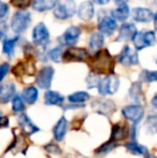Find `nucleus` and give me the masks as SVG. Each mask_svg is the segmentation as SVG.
Returning a JSON list of instances; mask_svg holds the SVG:
<instances>
[{"instance_id": "obj_37", "label": "nucleus", "mask_w": 157, "mask_h": 158, "mask_svg": "<svg viewBox=\"0 0 157 158\" xmlns=\"http://www.w3.org/2000/svg\"><path fill=\"white\" fill-rule=\"evenodd\" d=\"M44 150L46 151L48 153L53 155H60L61 154V148H59L57 144L55 143H48L44 146Z\"/></svg>"}, {"instance_id": "obj_34", "label": "nucleus", "mask_w": 157, "mask_h": 158, "mask_svg": "<svg viewBox=\"0 0 157 158\" xmlns=\"http://www.w3.org/2000/svg\"><path fill=\"white\" fill-rule=\"evenodd\" d=\"M145 127L152 135H157V115H150L145 121Z\"/></svg>"}, {"instance_id": "obj_24", "label": "nucleus", "mask_w": 157, "mask_h": 158, "mask_svg": "<svg viewBox=\"0 0 157 158\" xmlns=\"http://www.w3.org/2000/svg\"><path fill=\"white\" fill-rule=\"evenodd\" d=\"M58 0H35L32 1V9L37 12H46L56 6Z\"/></svg>"}, {"instance_id": "obj_15", "label": "nucleus", "mask_w": 157, "mask_h": 158, "mask_svg": "<svg viewBox=\"0 0 157 158\" xmlns=\"http://www.w3.org/2000/svg\"><path fill=\"white\" fill-rule=\"evenodd\" d=\"M76 14H78L79 19L84 22L90 21L95 15V8L93 1L86 0L83 1L76 9Z\"/></svg>"}, {"instance_id": "obj_30", "label": "nucleus", "mask_w": 157, "mask_h": 158, "mask_svg": "<svg viewBox=\"0 0 157 158\" xmlns=\"http://www.w3.org/2000/svg\"><path fill=\"white\" fill-rule=\"evenodd\" d=\"M90 99V95L86 92H76L68 96V100L70 103H85Z\"/></svg>"}, {"instance_id": "obj_21", "label": "nucleus", "mask_w": 157, "mask_h": 158, "mask_svg": "<svg viewBox=\"0 0 157 158\" xmlns=\"http://www.w3.org/2000/svg\"><path fill=\"white\" fill-rule=\"evenodd\" d=\"M103 44H105V35H102L100 31L93 32L88 40V48H89L90 52L93 54L98 52L103 48Z\"/></svg>"}, {"instance_id": "obj_35", "label": "nucleus", "mask_w": 157, "mask_h": 158, "mask_svg": "<svg viewBox=\"0 0 157 158\" xmlns=\"http://www.w3.org/2000/svg\"><path fill=\"white\" fill-rule=\"evenodd\" d=\"M141 81L147 82V83H152V82H157V71H150V70H142L140 73Z\"/></svg>"}, {"instance_id": "obj_33", "label": "nucleus", "mask_w": 157, "mask_h": 158, "mask_svg": "<svg viewBox=\"0 0 157 158\" xmlns=\"http://www.w3.org/2000/svg\"><path fill=\"white\" fill-rule=\"evenodd\" d=\"M63 53H64L63 48L60 46H57V48H54L51 51H48V55L51 60H53L54 63L59 64L60 61H63Z\"/></svg>"}, {"instance_id": "obj_6", "label": "nucleus", "mask_w": 157, "mask_h": 158, "mask_svg": "<svg viewBox=\"0 0 157 158\" xmlns=\"http://www.w3.org/2000/svg\"><path fill=\"white\" fill-rule=\"evenodd\" d=\"M89 58V53L83 48L70 46L63 53V61L65 63H82Z\"/></svg>"}, {"instance_id": "obj_42", "label": "nucleus", "mask_w": 157, "mask_h": 158, "mask_svg": "<svg viewBox=\"0 0 157 158\" xmlns=\"http://www.w3.org/2000/svg\"><path fill=\"white\" fill-rule=\"evenodd\" d=\"M9 126V118L6 116H0V128Z\"/></svg>"}, {"instance_id": "obj_18", "label": "nucleus", "mask_w": 157, "mask_h": 158, "mask_svg": "<svg viewBox=\"0 0 157 158\" xmlns=\"http://www.w3.org/2000/svg\"><path fill=\"white\" fill-rule=\"evenodd\" d=\"M17 122H19V127H21V129L26 135H31L40 130L39 127L32 123V121L29 118V116L27 114H24V113L21 114L19 116Z\"/></svg>"}, {"instance_id": "obj_22", "label": "nucleus", "mask_w": 157, "mask_h": 158, "mask_svg": "<svg viewBox=\"0 0 157 158\" xmlns=\"http://www.w3.org/2000/svg\"><path fill=\"white\" fill-rule=\"evenodd\" d=\"M68 130V122L66 117H60L55 126L53 127V135L56 141H63Z\"/></svg>"}, {"instance_id": "obj_25", "label": "nucleus", "mask_w": 157, "mask_h": 158, "mask_svg": "<svg viewBox=\"0 0 157 158\" xmlns=\"http://www.w3.org/2000/svg\"><path fill=\"white\" fill-rule=\"evenodd\" d=\"M130 15V9L127 4L118 6V8L111 11V16L116 22H125Z\"/></svg>"}, {"instance_id": "obj_28", "label": "nucleus", "mask_w": 157, "mask_h": 158, "mask_svg": "<svg viewBox=\"0 0 157 158\" xmlns=\"http://www.w3.org/2000/svg\"><path fill=\"white\" fill-rule=\"evenodd\" d=\"M125 148L128 150V152H130L134 155H139V156H144V155L147 154V148H145L142 144L137 143L134 140L130 142H127L125 143Z\"/></svg>"}, {"instance_id": "obj_3", "label": "nucleus", "mask_w": 157, "mask_h": 158, "mask_svg": "<svg viewBox=\"0 0 157 158\" xmlns=\"http://www.w3.org/2000/svg\"><path fill=\"white\" fill-rule=\"evenodd\" d=\"M30 23H31V15L28 11H17L11 19L10 27L13 32L22 33L29 27Z\"/></svg>"}, {"instance_id": "obj_13", "label": "nucleus", "mask_w": 157, "mask_h": 158, "mask_svg": "<svg viewBox=\"0 0 157 158\" xmlns=\"http://www.w3.org/2000/svg\"><path fill=\"white\" fill-rule=\"evenodd\" d=\"M81 35V28L78 26H70L59 38L60 44L66 46H73L79 41Z\"/></svg>"}, {"instance_id": "obj_7", "label": "nucleus", "mask_w": 157, "mask_h": 158, "mask_svg": "<svg viewBox=\"0 0 157 158\" xmlns=\"http://www.w3.org/2000/svg\"><path fill=\"white\" fill-rule=\"evenodd\" d=\"M122 114L132 124H138L144 116V109L141 104H129L122 109Z\"/></svg>"}, {"instance_id": "obj_48", "label": "nucleus", "mask_w": 157, "mask_h": 158, "mask_svg": "<svg viewBox=\"0 0 157 158\" xmlns=\"http://www.w3.org/2000/svg\"><path fill=\"white\" fill-rule=\"evenodd\" d=\"M156 64H157V60H156Z\"/></svg>"}, {"instance_id": "obj_17", "label": "nucleus", "mask_w": 157, "mask_h": 158, "mask_svg": "<svg viewBox=\"0 0 157 158\" xmlns=\"http://www.w3.org/2000/svg\"><path fill=\"white\" fill-rule=\"evenodd\" d=\"M130 14H131L134 21L138 22V23H150L151 21H153L154 16L152 10L147 8H141V6L132 9Z\"/></svg>"}, {"instance_id": "obj_19", "label": "nucleus", "mask_w": 157, "mask_h": 158, "mask_svg": "<svg viewBox=\"0 0 157 158\" xmlns=\"http://www.w3.org/2000/svg\"><path fill=\"white\" fill-rule=\"evenodd\" d=\"M16 94V86L12 82H6L0 86V103L6 104Z\"/></svg>"}, {"instance_id": "obj_45", "label": "nucleus", "mask_w": 157, "mask_h": 158, "mask_svg": "<svg viewBox=\"0 0 157 158\" xmlns=\"http://www.w3.org/2000/svg\"><path fill=\"white\" fill-rule=\"evenodd\" d=\"M152 106H154V108L157 110V94H155V96H154L153 98H152V101H151Z\"/></svg>"}, {"instance_id": "obj_39", "label": "nucleus", "mask_w": 157, "mask_h": 158, "mask_svg": "<svg viewBox=\"0 0 157 158\" xmlns=\"http://www.w3.org/2000/svg\"><path fill=\"white\" fill-rule=\"evenodd\" d=\"M9 70H10V64L8 63H3L0 64V82L6 77V75L8 74Z\"/></svg>"}, {"instance_id": "obj_43", "label": "nucleus", "mask_w": 157, "mask_h": 158, "mask_svg": "<svg viewBox=\"0 0 157 158\" xmlns=\"http://www.w3.org/2000/svg\"><path fill=\"white\" fill-rule=\"evenodd\" d=\"M93 2H95L96 4H99V6H105V4H108L110 2V0H92Z\"/></svg>"}, {"instance_id": "obj_26", "label": "nucleus", "mask_w": 157, "mask_h": 158, "mask_svg": "<svg viewBox=\"0 0 157 158\" xmlns=\"http://www.w3.org/2000/svg\"><path fill=\"white\" fill-rule=\"evenodd\" d=\"M38 97H39L38 88L35 87V86H28V87L24 88L23 93H22V98L28 104L36 103L37 100H38Z\"/></svg>"}, {"instance_id": "obj_9", "label": "nucleus", "mask_w": 157, "mask_h": 158, "mask_svg": "<svg viewBox=\"0 0 157 158\" xmlns=\"http://www.w3.org/2000/svg\"><path fill=\"white\" fill-rule=\"evenodd\" d=\"M55 74V70L53 67L51 66H45L41 69L38 72L36 79V83L42 89H48L52 85L53 77Z\"/></svg>"}, {"instance_id": "obj_27", "label": "nucleus", "mask_w": 157, "mask_h": 158, "mask_svg": "<svg viewBox=\"0 0 157 158\" xmlns=\"http://www.w3.org/2000/svg\"><path fill=\"white\" fill-rule=\"evenodd\" d=\"M129 97L130 99L134 100L136 103H141V102L144 100L142 93V85H141L140 82H134L132 83L131 87L129 89Z\"/></svg>"}, {"instance_id": "obj_41", "label": "nucleus", "mask_w": 157, "mask_h": 158, "mask_svg": "<svg viewBox=\"0 0 157 158\" xmlns=\"http://www.w3.org/2000/svg\"><path fill=\"white\" fill-rule=\"evenodd\" d=\"M6 31H8V25H6V23H4V22H1V23H0V40L6 35Z\"/></svg>"}, {"instance_id": "obj_12", "label": "nucleus", "mask_w": 157, "mask_h": 158, "mask_svg": "<svg viewBox=\"0 0 157 158\" xmlns=\"http://www.w3.org/2000/svg\"><path fill=\"white\" fill-rule=\"evenodd\" d=\"M98 29L102 35H112L115 30L118 29V22L111 16V15H103L99 16L98 19Z\"/></svg>"}, {"instance_id": "obj_23", "label": "nucleus", "mask_w": 157, "mask_h": 158, "mask_svg": "<svg viewBox=\"0 0 157 158\" xmlns=\"http://www.w3.org/2000/svg\"><path fill=\"white\" fill-rule=\"evenodd\" d=\"M65 101V97L55 90H46L44 94V103L48 106H61Z\"/></svg>"}, {"instance_id": "obj_10", "label": "nucleus", "mask_w": 157, "mask_h": 158, "mask_svg": "<svg viewBox=\"0 0 157 158\" xmlns=\"http://www.w3.org/2000/svg\"><path fill=\"white\" fill-rule=\"evenodd\" d=\"M118 61L125 67L137 66L139 64V56L138 53L130 48L128 45H125L122 50V52L118 56Z\"/></svg>"}, {"instance_id": "obj_5", "label": "nucleus", "mask_w": 157, "mask_h": 158, "mask_svg": "<svg viewBox=\"0 0 157 158\" xmlns=\"http://www.w3.org/2000/svg\"><path fill=\"white\" fill-rule=\"evenodd\" d=\"M137 51H141L149 46H153L156 43V35L152 30L147 31H137L134 39L131 40Z\"/></svg>"}, {"instance_id": "obj_29", "label": "nucleus", "mask_w": 157, "mask_h": 158, "mask_svg": "<svg viewBox=\"0 0 157 158\" xmlns=\"http://www.w3.org/2000/svg\"><path fill=\"white\" fill-rule=\"evenodd\" d=\"M19 41V35L14 38H8L3 41V44H2V51L3 53L6 55L8 57H12L13 53H14V48L15 45H16V42Z\"/></svg>"}, {"instance_id": "obj_31", "label": "nucleus", "mask_w": 157, "mask_h": 158, "mask_svg": "<svg viewBox=\"0 0 157 158\" xmlns=\"http://www.w3.org/2000/svg\"><path fill=\"white\" fill-rule=\"evenodd\" d=\"M118 146V143H115V142L109 140L108 142H105V143H103L102 145L99 146L98 148H96V150H95V154H96V155L109 154L110 152H112L113 150H115Z\"/></svg>"}, {"instance_id": "obj_46", "label": "nucleus", "mask_w": 157, "mask_h": 158, "mask_svg": "<svg viewBox=\"0 0 157 158\" xmlns=\"http://www.w3.org/2000/svg\"><path fill=\"white\" fill-rule=\"evenodd\" d=\"M153 22H154V27H155V29L157 30V12L153 16Z\"/></svg>"}, {"instance_id": "obj_8", "label": "nucleus", "mask_w": 157, "mask_h": 158, "mask_svg": "<svg viewBox=\"0 0 157 158\" xmlns=\"http://www.w3.org/2000/svg\"><path fill=\"white\" fill-rule=\"evenodd\" d=\"M92 108L95 112L110 117L116 111V104L111 99H97L92 102Z\"/></svg>"}, {"instance_id": "obj_32", "label": "nucleus", "mask_w": 157, "mask_h": 158, "mask_svg": "<svg viewBox=\"0 0 157 158\" xmlns=\"http://www.w3.org/2000/svg\"><path fill=\"white\" fill-rule=\"evenodd\" d=\"M12 110L15 113H22L25 110V103L24 99L19 95H15L12 98Z\"/></svg>"}, {"instance_id": "obj_20", "label": "nucleus", "mask_w": 157, "mask_h": 158, "mask_svg": "<svg viewBox=\"0 0 157 158\" xmlns=\"http://www.w3.org/2000/svg\"><path fill=\"white\" fill-rule=\"evenodd\" d=\"M36 72V67L31 61L27 63H19L13 68V73L15 77H25V75H34Z\"/></svg>"}, {"instance_id": "obj_38", "label": "nucleus", "mask_w": 157, "mask_h": 158, "mask_svg": "<svg viewBox=\"0 0 157 158\" xmlns=\"http://www.w3.org/2000/svg\"><path fill=\"white\" fill-rule=\"evenodd\" d=\"M11 3L17 9H21V10H25L31 3V0H11Z\"/></svg>"}, {"instance_id": "obj_36", "label": "nucleus", "mask_w": 157, "mask_h": 158, "mask_svg": "<svg viewBox=\"0 0 157 158\" xmlns=\"http://www.w3.org/2000/svg\"><path fill=\"white\" fill-rule=\"evenodd\" d=\"M99 81H100V79H99V74H97V73L95 72H90L89 74H88L87 79H86V83H87V87L88 88H95L98 86V83Z\"/></svg>"}, {"instance_id": "obj_16", "label": "nucleus", "mask_w": 157, "mask_h": 158, "mask_svg": "<svg viewBox=\"0 0 157 158\" xmlns=\"http://www.w3.org/2000/svg\"><path fill=\"white\" fill-rule=\"evenodd\" d=\"M137 27L132 23H125L119 27L118 35L116 38V41H131L134 39V35L137 33Z\"/></svg>"}, {"instance_id": "obj_40", "label": "nucleus", "mask_w": 157, "mask_h": 158, "mask_svg": "<svg viewBox=\"0 0 157 158\" xmlns=\"http://www.w3.org/2000/svg\"><path fill=\"white\" fill-rule=\"evenodd\" d=\"M9 12V6L6 2L0 1V19H3Z\"/></svg>"}, {"instance_id": "obj_47", "label": "nucleus", "mask_w": 157, "mask_h": 158, "mask_svg": "<svg viewBox=\"0 0 157 158\" xmlns=\"http://www.w3.org/2000/svg\"><path fill=\"white\" fill-rule=\"evenodd\" d=\"M145 158H157V157L153 154H147V157Z\"/></svg>"}, {"instance_id": "obj_4", "label": "nucleus", "mask_w": 157, "mask_h": 158, "mask_svg": "<svg viewBox=\"0 0 157 158\" xmlns=\"http://www.w3.org/2000/svg\"><path fill=\"white\" fill-rule=\"evenodd\" d=\"M97 88L101 96L114 95L119 88V79L114 74H107L103 79H100Z\"/></svg>"}, {"instance_id": "obj_1", "label": "nucleus", "mask_w": 157, "mask_h": 158, "mask_svg": "<svg viewBox=\"0 0 157 158\" xmlns=\"http://www.w3.org/2000/svg\"><path fill=\"white\" fill-rule=\"evenodd\" d=\"M88 66L97 74H113L115 60L108 50H99L89 56Z\"/></svg>"}, {"instance_id": "obj_11", "label": "nucleus", "mask_w": 157, "mask_h": 158, "mask_svg": "<svg viewBox=\"0 0 157 158\" xmlns=\"http://www.w3.org/2000/svg\"><path fill=\"white\" fill-rule=\"evenodd\" d=\"M50 41V31L44 23H39L32 30V42L38 46L48 45Z\"/></svg>"}, {"instance_id": "obj_44", "label": "nucleus", "mask_w": 157, "mask_h": 158, "mask_svg": "<svg viewBox=\"0 0 157 158\" xmlns=\"http://www.w3.org/2000/svg\"><path fill=\"white\" fill-rule=\"evenodd\" d=\"M128 1H129V0H114V2H115L118 6H124V4H127Z\"/></svg>"}, {"instance_id": "obj_14", "label": "nucleus", "mask_w": 157, "mask_h": 158, "mask_svg": "<svg viewBox=\"0 0 157 158\" xmlns=\"http://www.w3.org/2000/svg\"><path fill=\"white\" fill-rule=\"evenodd\" d=\"M129 137V127L126 123H116L112 126L110 140L115 143L124 141Z\"/></svg>"}, {"instance_id": "obj_2", "label": "nucleus", "mask_w": 157, "mask_h": 158, "mask_svg": "<svg viewBox=\"0 0 157 158\" xmlns=\"http://www.w3.org/2000/svg\"><path fill=\"white\" fill-rule=\"evenodd\" d=\"M76 4L74 0H58L54 8V17L59 21L69 19L76 14Z\"/></svg>"}]
</instances>
